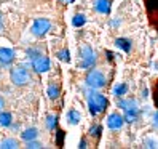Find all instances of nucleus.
<instances>
[{
	"instance_id": "8",
	"label": "nucleus",
	"mask_w": 158,
	"mask_h": 149,
	"mask_svg": "<svg viewBox=\"0 0 158 149\" xmlns=\"http://www.w3.org/2000/svg\"><path fill=\"white\" fill-rule=\"evenodd\" d=\"M125 120H123V116L118 114V112H112L109 117H107V127L110 130H120L123 127Z\"/></svg>"
},
{
	"instance_id": "14",
	"label": "nucleus",
	"mask_w": 158,
	"mask_h": 149,
	"mask_svg": "<svg viewBox=\"0 0 158 149\" xmlns=\"http://www.w3.org/2000/svg\"><path fill=\"white\" fill-rule=\"evenodd\" d=\"M67 120H69L70 125H77V124H80V120H81V114L78 112L77 109H70L67 112Z\"/></svg>"
},
{
	"instance_id": "24",
	"label": "nucleus",
	"mask_w": 158,
	"mask_h": 149,
	"mask_svg": "<svg viewBox=\"0 0 158 149\" xmlns=\"http://www.w3.org/2000/svg\"><path fill=\"white\" fill-rule=\"evenodd\" d=\"M27 55H29V58H35V56H39V55H42V53H39V50H35V48H29L27 50Z\"/></svg>"
},
{
	"instance_id": "18",
	"label": "nucleus",
	"mask_w": 158,
	"mask_h": 149,
	"mask_svg": "<svg viewBox=\"0 0 158 149\" xmlns=\"http://www.w3.org/2000/svg\"><path fill=\"white\" fill-rule=\"evenodd\" d=\"M128 93V85L126 83H117V85L114 87V95L117 98H122L123 95H126Z\"/></svg>"
},
{
	"instance_id": "31",
	"label": "nucleus",
	"mask_w": 158,
	"mask_h": 149,
	"mask_svg": "<svg viewBox=\"0 0 158 149\" xmlns=\"http://www.w3.org/2000/svg\"><path fill=\"white\" fill-rule=\"evenodd\" d=\"M59 2H62V3H72L73 0H59Z\"/></svg>"
},
{
	"instance_id": "15",
	"label": "nucleus",
	"mask_w": 158,
	"mask_h": 149,
	"mask_svg": "<svg viewBox=\"0 0 158 149\" xmlns=\"http://www.w3.org/2000/svg\"><path fill=\"white\" fill-rule=\"evenodd\" d=\"M13 124V117L10 112H2L0 111V127L3 128H10V125Z\"/></svg>"
},
{
	"instance_id": "20",
	"label": "nucleus",
	"mask_w": 158,
	"mask_h": 149,
	"mask_svg": "<svg viewBox=\"0 0 158 149\" xmlns=\"http://www.w3.org/2000/svg\"><path fill=\"white\" fill-rule=\"evenodd\" d=\"M56 125H58V116L50 114L48 117H46V128H48V130H54Z\"/></svg>"
},
{
	"instance_id": "22",
	"label": "nucleus",
	"mask_w": 158,
	"mask_h": 149,
	"mask_svg": "<svg viewBox=\"0 0 158 149\" xmlns=\"http://www.w3.org/2000/svg\"><path fill=\"white\" fill-rule=\"evenodd\" d=\"M26 147L27 149H39V147H43V144L35 141V139H31V141H26Z\"/></svg>"
},
{
	"instance_id": "3",
	"label": "nucleus",
	"mask_w": 158,
	"mask_h": 149,
	"mask_svg": "<svg viewBox=\"0 0 158 149\" xmlns=\"http://www.w3.org/2000/svg\"><path fill=\"white\" fill-rule=\"evenodd\" d=\"M78 53H80L78 68H81V69H91V68H94V64H96V53H94V50H93L91 46L81 45Z\"/></svg>"
},
{
	"instance_id": "13",
	"label": "nucleus",
	"mask_w": 158,
	"mask_h": 149,
	"mask_svg": "<svg viewBox=\"0 0 158 149\" xmlns=\"http://www.w3.org/2000/svg\"><path fill=\"white\" fill-rule=\"evenodd\" d=\"M46 93H48V98L50 99H58L59 98V95H61V88H59V85H58V83H50V85H48V91H46Z\"/></svg>"
},
{
	"instance_id": "25",
	"label": "nucleus",
	"mask_w": 158,
	"mask_h": 149,
	"mask_svg": "<svg viewBox=\"0 0 158 149\" xmlns=\"http://www.w3.org/2000/svg\"><path fill=\"white\" fill-rule=\"evenodd\" d=\"M62 138H64V132L59 130V132H58V144L59 146H62Z\"/></svg>"
},
{
	"instance_id": "23",
	"label": "nucleus",
	"mask_w": 158,
	"mask_h": 149,
	"mask_svg": "<svg viewBox=\"0 0 158 149\" xmlns=\"http://www.w3.org/2000/svg\"><path fill=\"white\" fill-rule=\"evenodd\" d=\"M101 133H102V127L101 125H94V127L89 128V135L91 136H101Z\"/></svg>"
},
{
	"instance_id": "6",
	"label": "nucleus",
	"mask_w": 158,
	"mask_h": 149,
	"mask_svg": "<svg viewBox=\"0 0 158 149\" xmlns=\"http://www.w3.org/2000/svg\"><path fill=\"white\" fill-rule=\"evenodd\" d=\"M50 59L46 58V56H43V55H39V56H35V58H32V69L37 72V74H43V72H46L50 69Z\"/></svg>"
},
{
	"instance_id": "21",
	"label": "nucleus",
	"mask_w": 158,
	"mask_h": 149,
	"mask_svg": "<svg viewBox=\"0 0 158 149\" xmlns=\"http://www.w3.org/2000/svg\"><path fill=\"white\" fill-rule=\"evenodd\" d=\"M56 56H58L61 61H64V63H70V53H69V50H67V48L59 50V51L56 53Z\"/></svg>"
},
{
	"instance_id": "10",
	"label": "nucleus",
	"mask_w": 158,
	"mask_h": 149,
	"mask_svg": "<svg viewBox=\"0 0 158 149\" xmlns=\"http://www.w3.org/2000/svg\"><path fill=\"white\" fill-rule=\"evenodd\" d=\"M118 106L122 107L123 111H129V109H139L136 99H131V98H126V99H120L118 101Z\"/></svg>"
},
{
	"instance_id": "26",
	"label": "nucleus",
	"mask_w": 158,
	"mask_h": 149,
	"mask_svg": "<svg viewBox=\"0 0 158 149\" xmlns=\"http://www.w3.org/2000/svg\"><path fill=\"white\" fill-rule=\"evenodd\" d=\"M147 7H148V10H153V8H155V0H148Z\"/></svg>"
},
{
	"instance_id": "29",
	"label": "nucleus",
	"mask_w": 158,
	"mask_h": 149,
	"mask_svg": "<svg viewBox=\"0 0 158 149\" xmlns=\"http://www.w3.org/2000/svg\"><path fill=\"white\" fill-rule=\"evenodd\" d=\"M0 32H3V18H2V13H0Z\"/></svg>"
},
{
	"instance_id": "11",
	"label": "nucleus",
	"mask_w": 158,
	"mask_h": 149,
	"mask_svg": "<svg viewBox=\"0 0 158 149\" xmlns=\"http://www.w3.org/2000/svg\"><path fill=\"white\" fill-rule=\"evenodd\" d=\"M115 45L118 46V48H122L125 53H129V51H131V48H133V43H131V40L123 39V37H120V39H117V40H115Z\"/></svg>"
},
{
	"instance_id": "16",
	"label": "nucleus",
	"mask_w": 158,
	"mask_h": 149,
	"mask_svg": "<svg viewBox=\"0 0 158 149\" xmlns=\"http://www.w3.org/2000/svg\"><path fill=\"white\" fill-rule=\"evenodd\" d=\"M37 136H39V130H37V128H27V130H24V132L21 133V138L24 139V141L37 139Z\"/></svg>"
},
{
	"instance_id": "5",
	"label": "nucleus",
	"mask_w": 158,
	"mask_h": 149,
	"mask_svg": "<svg viewBox=\"0 0 158 149\" xmlns=\"http://www.w3.org/2000/svg\"><path fill=\"white\" fill-rule=\"evenodd\" d=\"M50 29H51V21L46 20V18H39V20L34 21V24L31 27V32L35 37H43Z\"/></svg>"
},
{
	"instance_id": "4",
	"label": "nucleus",
	"mask_w": 158,
	"mask_h": 149,
	"mask_svg": "<svg viewBox=\"0 0 158 149\" xmlns=\"http://www.w3.org/2000/svg\"><path fill=\"white\" fill-rule=\"evenodd\" d=\"M85 82H86V85L93 90H98V88H102V87H106V76L102 74L101 71L98 69H89L88 74H86V77H85Z\"/></svg>"
},
{
	"instance_id": "2",
	"label": "nucleus",
	"mask_w": 158,
	"mask_h": 149,
	"mask_svg": "<svg viewBox=\"0 0 158 149\" xmlns=\"http://www.w3.org/2000/svg\"><path fill=\"white\" fill-rule=\"evenodd\" d=\"M10 79H11V83L16 87H26L29 85L32 77H31V72L27 71L24 66H16L11 69L10 72Z\"/></svg>"
},
{
	"instance_id": "27",
	"label": "nucleus",
	"mask_w": 158,
	"mask_h": 149,
	"mask_svg": "<svg viewBox=\"0 0 158 149\" xmlns=\"http://www.w3.org/2000/svg\"><path fill=\"white\" fill-rule=\"evenodd\" d=\"M86 144H88V143H86V139H81V141H80V146H78V147H80V149H85V147H86Z\"/></svg>"
},
{
	"instance_id": "7",
	"label": "nucleus",
	"mask_w": 158,
	"mask_h": 149,
	"mask_svg": "<svg viewBox=\"0 0 158 149\" xmlns=\"http://www.w3.org/2000/svg\"><path fill=\"white\" fill-rule=\"evenodd\" d=\"M15 58H16V53L13 48H0V66L2 68L11 66Z\"/></svg>"
},
{
	"instance_id": "28",
	"label": "nucleus",
	"mask_w": 158,
	"mask_h": 149,
	"mask_svg": "<svg viewBox=\"0 0 158 149\" xmlns=\"http://www.w3.org/2000/svg\"><path fill=\"white\" fill-rule=\"evenodd\" d=\"M145 144H147V147H156V143L155 141H147Z\"/></svg>"
},
{
	"instance_id": "30",
	"label": "nucleus",
	"mask_w": 158,
	"mask_h": 149,
	"mask_svg": "<svg viewBox=\"0 0 158 149\" xmlns=\"http://www.w3.org/2000/svg\"><path fill=\"white\" fill-rule=\"evenodd\" d=\"M3 107H5V99H3L2 96H0V111H2Z\"/></svg>"
},
{
	"instance_id": "1",
	"label": "nucleus",
	"mask_w": 158,
	"mask_h": 149,
	"mask_svg": "<svg viewBox=\"0 0 158 149\" xmlns=\"http://www.w3.org/2000/svg\"><path fill=\"white\" fill-rule=\"evenodd\" d=\"M107 106H109V99L106 98V95H102L99 91L88 93V107L91 116H99L101 112H104Z\"/></svg>"
},
{
	"instance_id": "9",
	"label": "nucleus",
	"mask_w": 158,
	"mask_h": 149,
	"mask_svg": "<svg viewBox=\"0 0 158 149\" xmlns=\"http://www.w3.org/2000/svg\"><path fill=\"white\" fill-rule=\"evenodd\" d=\"M94 10L101 15H109L110 13V0H96Z\"/></svg>"
},
{
	"instance_id": "12",
	"label": "nucleus",
	"mask_w": 158,
	"mask_h": 149,
	"mask_svg": "<svg viewBox=\"0 0 158 149\" xmlns=\"http://www.w3.org/2000/svg\"><path fill=\"white\" fill-rule=\"evenodd\" d=\"M139 119V109H129V111H125V116H123V120L128 124H133Z\"/></svg>"
},
{
	"instance_id": "19",
	"label": "nucleus",
	"mask_w": 158,
	"mask_h": 149,
	"mask_svg": "<svg viewBox=\"0 0 158 149\" xmlns=\"http://www.w3.org/2000/svg\"><path fill=\"white\" fill-rule=\"evenodd\" d=\"M85 23H86V18H85V15H81V13H77L75 16H73V20H72V24L75 27H81Z\"/></svg>"
},
{
	"instance_id": "17",
	"label": "nucleus",
	"mask_w": 158,
	"mask_h": 149,
	"mask_svg": "<svg viewBox=\"0 0 158 149\" xmlns=\"http://www.w3.org/2000/svg\"><path fill=\"white\" fill-rule=\"evenodd\" d=\"M0 147L2 149H16V147H19V143H18V139H15V138H6L0 143Z\"/></svg>"
}]
</instances>
